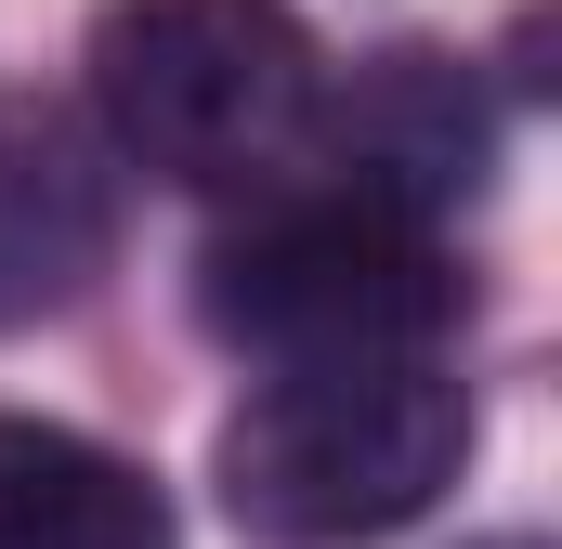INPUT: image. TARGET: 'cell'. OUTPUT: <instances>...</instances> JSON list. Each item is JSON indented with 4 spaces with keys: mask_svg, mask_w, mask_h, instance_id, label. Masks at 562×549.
<instances>
[{
    "mask_svg": "<svg viewBox=\"0 0 562 549\" xmlns=\"http://www.w3.org/2000/svg\"><path fill=\"white\" fill-rule=\"evenodd\" d=\"M196 314L262 367H393V354H431L471 314V274L445 262L431 223L314 183V197H276L249 236L210 249Z\"/></svg>",
    "mask_w": 562,
    "mask_h": 549,
    "instance_id": "3957f363",
    "label": "cell"
},
{
    "mask_svg": "<svg viewBox=\"0 0 562 549\" xmlns=\"http://www.w3.org/2000/svg\"><path fill=\"white\" fill-rule=\"evenodd\" d=\"M484 549H537V537H484Z\"/></svg>",
    "mask_w": 562,
    "mask_h": 549,
    "instance_id": "52a82bcc",
    "label": "cell"
},
{
    "mask_svg": "<svg viewBox=\"0 0 562 549\" xmlns=\"http://www.w3.org/2000/svg\"><path fill=\"white\" fill-rule=\"evenodd\" d=\"M314 170L340 183V197H367V210H406L431 223L445 197H471L484 183V157H497V119H484V92L458 79V53H367L340 92H314Z\"/></svg>",
    "mask_w": 562,
    "mask_h": 549,
    "instance_id": "277c9868",
    "label": "cell"
},
{
    "mask_svg": "<svg viewBox=\"0 0 562 549\" xmlns=\"http://www.w3.org/2000/svg\"><path fill=\"white\" fill-rule=\"evenodd\" d=\"M0 549H183L170 497L66 418H0Z\"/></svg>",
    "mask_w": 562,
    "mask_h": 549,
    "instance_id": "8992f818",
    "label": "cell"
},
{
    "mask_svg": "<svg viewBox=\"0 0 562 549\" xmlns=\"http://www.w3.org/2000/svg\"><path fill=\"white\" fill-rule=\"evenodd\" d=\"M119 262V170L79 105L0 92V327L79 314Z\"/></svg>",
    "mask_w": 562,
    "mask_h": 549,
    "instance_id": "5b68a950",
    "label": "cell"
},
{
    "mask_svg": "<svg viewBox=\"0 0 562 549\" xmlns=\"http://www.w3.org/2000/svg\"><path fill=\"white\" fill-rule=\"evenodd\" d=\"M471 458V393L393 354V367H276L223 418V511L276 549H353L419 524Z\"/></svg>",
    "mask_w": 562,
    "mask_h": 549,
    "instance_id": "6da1fadb",
    "label": "cell"
},
{
    "mask_svg": "<svg viewBox=\"0 0 562 549\" xmlns=\"http://www.w3.org/2000/svg\"><path fill=\"white\" fill-rule=\"evenodd\" d=\"M314 26L288 0H105L92 26V119L157 183H262L314 132Z\"/></svg>",
    "mask_w": 562,
    "mask_h": 549,
    "instance_id": "7a4b0ae2",
    "label": "cell"
}]
</instances>
